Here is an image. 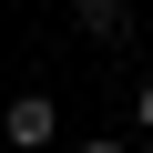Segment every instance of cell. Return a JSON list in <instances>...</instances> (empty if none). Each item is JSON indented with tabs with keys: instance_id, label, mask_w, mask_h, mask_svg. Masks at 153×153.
<instances>
[{
	"instance_id": "1",
	"label": "cell",
	"mask_w": 153,
	"mask_h": 153,
	"mask_svg": "<svg viewBox=\"0 0 153 153\" xmlns=\"http://www.w3.org/2000/svg\"><path fill=\"white\" fill-rule=\"evenodd\" d=\"M0 133H10V143H51V102H41V92H21L10 112H0Z\"/></svg>"
},
{
	"instance_id": "2",
	"label": "cell",
	"mask_w": 153,
	"mask_h": 153,
	"mask_svg": "<svg viewBox=\"0 0 153 153\" xmlns=\"http://www.w3.org/2000/svg\"><path fill=\"white\" fill-rule=\"evenodd\" d=\"M82 31H92V41H112V31H133V10H123V0H82Z\"/></svg>"
},
{
	"instance_id": "3",
	"label": "cell",
	"mask_w": 153,
	"mask_h": 153,
	"mask_svg": "<svg viewBox=\"0 0 153 153\" xmlns=\"http://www.w3.org/2000/svg\"><path fill=\"white\" fill-rule=\"evenodd\" d=\"M143 133H153V82H143Z\"/></svg>"
},
{
	"instance_id": "4",
	"label": "cell",
	"mask_w": 153,
	"mask_h": 153,
	"mask_svg": "<svg viewBox=\"0 0 153 153\" xmlns=\"http://www.w3.org/2000/svg\"><path fill=\"white\" fill-rule=\"evenodd\" d=\"M82 153H133V143H82Z\"/></svg>"
}]
</instances>
